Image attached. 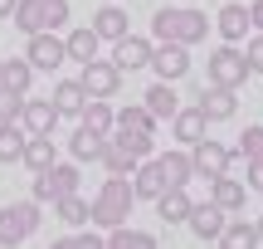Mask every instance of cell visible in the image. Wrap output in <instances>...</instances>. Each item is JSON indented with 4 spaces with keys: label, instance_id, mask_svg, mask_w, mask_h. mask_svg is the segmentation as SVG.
Masks as SVG:
<instances>
[{
    "label": "cell",
    "instance_id": "cell-27",
    "mask_svg": "<svg viewBox=\"0 0 263 249\" xmlns=\"http://www.w3.org/2000/svg\"><path fill=\"white\" fill-rule=\"evenodd\" d=\"M54 215L64 225H73V230H78V225H93V201H83L78 191H68V195H59V201H54Z\"/></svg>",
    "mask_w": 263,
    "mask_h": 249
},
{
    "label": "cell",
    "instance_id": "cell-29",
    "mask_svg": "<svg viewBox=\"0 0 263 249\" xmlns=\"http://www.w3.org/2000/svg\"><path fill=\"white\" fill-rule=\"evenodd\" d=\"M15 29L20 34H39V29H49V15H44V0H15Z\"/></svg>",
    "mask_w": 263,
    "mask_h": 249
},
{
    "label": "cell",
    "instance_id": "cell-20",
    "mask_svg": "<svg viewBox=\"0 0 263 249\" xmlns=\"http://www.w3.org/2000/svg\"><path fill=\"white\" fill-rule=\"evenodd\" d=\"M93 29L103 34V44H117L122 34H132V15L122 5H103V10H93Z\"/></svg>",
    "mask_w": 263,
    "mask_h": 249
},
{
    "label": "cell",
    "instance_id": "cell-21",
    "mask_svg": "<svg viewBox=\"0 0 263 249\" xmlns=\"http://www.w3.org/2000/svg\"><path fill=\"white\" fill-rule=\"evenodd\" d=\"M83 103H88L83 78H59V83H54V108H59V117H78V113H83Z\"/></svg>",
    "mask_w": 263,
    "mask_h": 249
},
{
    "label": "cell",
    "instance_id": "cell-44",
    "mask_svg": "<svg viewBox=\"0 0 263 249\" xmlns=\"http://www.w3.org/2000/svg\"><path fill=\"white\" fill-rule=\"evenodd\" d=\"M180 5H195V0H180Z\"/></svg>",
    "mask_w": 263,
    "mask_h": 249
},
{
    "label": "cell",
    "instance_id": "cell-16",
    "mask_svg": "<svg viewBox=\"0 0 263 249\" xmlns=\"http://www.w3.org/2000/svg\"><path fill=\"white\" fill-rule=\"evenodd\" d=\"M166 186L171 181H166V171H161V162H156V156H141L137 171H132V191H137V201H156Z\"/></svg>",
    "mask_w": 263,
    "mask_h": 249
},
{
    "label": "cell",
    "instance_id": "cell-6",
    "mask_svg": "<svg viewBox=\"0 0 263 249\" xmlns=\"http://www.w3.org/2000/svg\"><path fill=\"white\" fill-rule=\"evenodd\" d=\"M210 83H219V88H244L249 83V59H244L239 44H219L210 54Z\"/></svg>",
    "mask_w": 263,
    "mask_h": 249
},
{
    "label": "cell",
    "instance_id": "cell-25",
    "mask_svg": "<svg viewBox=\"0 0 263 249\" xmlns=\"http://www.w3.org/2000/svg\"><path fill=\"white\" fill-rule=\"evenodd\" d=\"M78 122L93 127V132H103V137H112V127H117V108L107 103V98H88L83 113H78Z\"/></svg>",
    "mask_w": 263,
    "mask_h": 249
},
{
    "label": "cell",
    "instance_id": "cell-30",
    "mask_svg": "<svg viewBox=\"0 0 263 249\" xmlns=\"http://www.w3.org/2000/svg\"><path fill=\"white\" fill-rule=\"evenodd\" d=\"M156 162H161V171H166V181H171V186H190V181H195V162H190V147H185V152H161Z\"/></svg>",
    "mask_w": 263,
    "mask_h": 249
},
{
    "label": "cell",
    "instance_id": "cell-34",
    "mask_svg": "<svg viewBox=\"0 0 263 249\" xmlns=\"http://www.w3.org/2000/svg\"><path fill=\"white\" fill-rule=\"evenodd\" d=\"M219 244H224V249H254V244H258V225H249V220H229L224 235H219Z\"/></svg>",
    "mask_w": 263,
    "mask_h": 249
},
{
    "label": "cell",
    "instance_id": "cell-31",
    "mask_svg": "<svg viewBox=\"0 0 263 249\" xmlns=\"http://www.w3.org/2000/svg\"><path fill=\"white\" fill-rule=\"evenodd\" d=\"M25 142H29V132L20 122H0V166H15L25 156Z\"/></svg>",
    "mask_w": 263,
    "mask_h": 249
},
{
    "label": "cell",
    "instance_id": "cell-39",
    "mask_svg": "<svg viewBox=\"0 0 263 249\" xmlns=\"http://www.w3.org/2000/svg\"><path fill=\"white\" fill-rule=\"evenodd\" d=\"M44 15H49V29H64L73 10H68V0H44Z\"/></svg>",
    "mask_w": 263,
    "mask_h": 249
},
{
    "label": "cell",
    "instance_id": "cell-5",
    "mask_svg": "<svg viewBox=\"0 0 263 249\" xmlns=\"http://www.w3.org/2000/svg\"><path fill=\"white\" fill-rule=\"evenodd\" d=\"M83 186V171H78V162H54L49 171H34V201L39 205H54L59 195H68V191H78Z\"/></svg>",
    "mask_w": 263,
    "mask_h": 249
},
{
    "label": "cell",
    "instance_id": "cell-36",
    "mask_svg": "<svg viewBox=\"0 0 263 249\" xmlns=\"http://www.w3.org/2000/svg\"><path fill=\"white\" fill-rule=\"evenodd\" d=\"M239 152H244V162H263V127H249L239 137Z\"/></svg>",
    "mask_w": 263,
    "mask_h": 249
},
{
    "label": "cell",
    "instance_id": "cell-7",
    "mask_svg": "<svg viewBox=\"0 0 263 249\" xmlns=\"http://www.w3.org/2000/svg\"><path fill=\"white\" fill-rule=\"evenodd\" d=\"M25 59L34 64V74H54V68L68 64V44L59 39V29H39V34H29Z\"/></svg>",
    "mask_w": 263,
    "mask_h": 249
},
{
    "label": "cell",
    "instance_id": "cell-13",
    "mask_svg": "<svg viewBox=\"0 0 263 249\" xmlns=\"http://www.w3.org/2000/svg\"><path fill=\"white\" fill-rule=\"evenodd\" d=\"M151 49H156L151 39H141V34H122V39L112 44V64L122 68V74H127V68H132V74H137V68H151Z\"/></svg>",
    "mask_w": 263,
    "mask_h": 249
},
{
    "label": "cell",
    "instance_id": "cell-18",
    "mask_svg": "<svg viewBox=\"0 0 263 249\" xmlns=\"http://www.w3.org/2000/svg\"><path fill=\"white\" fill-rule=\"evenodd\" d=\"M171 132H176L180 147H195L200 137H210V117L200 113V103H195V108H176V117H171Z\"/></svg>",
    "mask_w": 263,
    "mask_h": 249
},
{
    "label": "cell",
    "instance_id": "cell-9",
    "mask_svg": "<svg viewBox=\"0 0 263 249\" xmlns=\"http://www.w3.org/2000/svg\"><path fill=\"white\" fill-rule=\"evenodd\" d=\"M229 156H234V147L215 142V137H200L195 147H190V162H195V176H205V181H215V176L229 171Z\"/></svg>",
    "mask_w": 263,
    "mask_h": 249
},
{
    "label": "cell",
    "instance_id": "cell-15",
    "mask_svg": "<svg viewBox=\"0 0 263 249\" xmlns=\"http://www.w3.org/2000/svg\"><path fill=\"white\" fill-rule=\"evenodd\" d=\"M20 127H25L29 137H34V132H54V127H59L54 98H25V108H20Z\"/></svg>",
    "mask_w": 263,
    "mask_h": 249
},
{
    "label": "cell",
    "instance_id": "cell-23",
    "mask_svg": "<svg viewBox=\"0 0 263 249\" xmlns=\"http://www.w3.org/2000/svg\"><path fill=\"white\" fill-rule=\"evenodd\" d=\"M141 103L151 108V117H156V122H171V117H176V108H180V98H176V88H171L166 78H156V83L146 88V98H141Z\"/></svg>",
    "mask_w": 263,
    "mask_h": 249
},
{
    "label": "cell",
    "instance_id": "cell-26",
    "mask_svg": "<svg viewBox=\"0 0 263 249\" xmlns=\"http://www.w3.org/2000/svg\"><path fill=\"white\" fill-rule=\"evenodd\" d=\"M137 162H141V156H132L117 137H107V142H103V156H98V166H103L107 176H132V171H137Z\"/></svg>",
    "mask_w": 263,
    "mask_h": 249
},
{
    "label": "cell",
    "instance_id": "cell-4",
    "mask_svg": "<svg viewBox=\"0 0 263 249\" xmlns=\"http://www.w3.org/2000/svg\"><path fill=\"white\" fill-rule=\"evenodd\" d=\"M39 220H44V210H39L34 195H25V201H10L5 210H0V249L25 244L29 235L39 230Z\"/></svg>",
    "mask_w": 263,
    "mask_h": 249
},
{
    "label": "cell",
    "instance_id": "cell-14",
    "mask_svg": "<svg viewBox=\"0 0 263 249\" xmlns=\"http://www.w3.org/2000/svg\"><path fill=\"white\" fill-rule=\"evenodd\" d=\"M215 29H219V39H224V44L249 39V34H254V15H249V5H219Z\"/></svg>",
    "mask_w": 263,
    "mask_h": 249
},
{
    "label": "cell",
    "instance_id": "cell-1",
    "mask_svg": "<svg viewBox=\"0 0 263 249\" xmlns=\"http://www.w3.org/2000/svg\"><path fill=\"white\" fill-rule=\"evenodd\" d=\"M151 34H156V44L161 39H176V44H205L210 39V15L205 10H195V5H161L156 15H151Z\"/></svg>",
    "mask_w": 263,
    "mask_h": 249
},
{
    "label": "cell",
    "instance_id": "cell-41",
    "mask_svg": "<svg viewBox=\"0 0 263 249\" xmlns=\"http://www.w3.org/2000/svg\"><path fill=\"white\" fill-rule=\"evenodd\" d=\"M249 15H254V29H263V0H254V5H249Z\"/></svg>",
    "mask_w": 263,
    "mask_h": 249
},
{
    "label": "cell",
    "instance_id": "cell-32",
    "mask_svg": "<svg viewBox=\"0 0 263 249\" xmlns=\"http://www.w3.org/2000/svg\"><path fill=\"white\" fill-rule=\"evenodd\" d=\"M0 83L15 88V93H29V83H34V64H29V59H5V64H0Z\"/></svg>",
    "mask_w": 263,
    "mask_h": 249
},
{
    "label": "cell",
    "instance_id": "cell-11",
    "mask_svg": "<svg viewBox=\"0 0 263 249\" xmlns=\"http://www.w3.org/2000/svg\"><path fill=\"white\" fill-rule=\"evenodd\" d=\"M190 235L195 240H205V244H219V235H224V225H229V210H219L215 201H200V205H190Z\"/></svg>",
    "mask_w": 263,
    "mask_h": 249
},
{
    "label": "cell",
    "instance_id": "cell-33",
    "mask_svg": "<svg viewBox=\"0 0 263 249\" xmlns=\"http://www.w3.org/2000/svg\"><path fill=\"white\" fill-rule=\"evenodd\" d=\"M107 249H156V235L132 230V225H112L107 230Z\"/></svg>",
    "mask_w": 263,
    "mask_h": 249
},
{
    "label": "cell",
    "instance_id": "cell-35",
    "mask_svg": "<svg viewBox=\"0 0 263 249\" xmlns=\"http://www.w3.org/2000/svg\"><path fill=\"white\" fill-rule=\"evenodd\" d=\"M20 108H25V93L0 83V122H20Z\"/></svg>",
    "mask_w": 263,
    "mask_h": 249
},
{
    "label": "cell",
    "instance_id": "cell-8",
    "mask_svg": "<svg viewBox=\"0 0 263 249\" xmlns=\"http://www.w3.org/2000/svg\"><path fill=\"white\" fill-rule=\"evenodd\" d=\"M151 74L166 78V83H180L190 74V44H176V39H161L151 49Z\"/></svg>",
    "mask_w": 263,
    "mask_h": 249
},
{
    "label": "cell",
    "instance_id": "cell-10",
    "mask_svg": "<svg viewBox=\"0 0 263 249\" xmlns=\"http://www.w3.org/2000/svg\"><path fill=\"white\" fill-rule=\"evenodd\" d=\"M78 78H83L88 98H112L117 88H122V68H117L112 59H103V54H98V59H88Z\"/></svg>",
    "mask_w": 263,
    "mask_h": 249
},
{
    "label": "cell",
    "instance_id": "cell-45",
    "mask_svg": "<svg viewBox=\"0 0 263 249\" xmlns=\"http://www.w3.org/2000/svg\"><path fill=\"white\" fill-rule=\"evenodd\" d=\"M0 64H5V59H0Z\"/></svg>",
    "mask_w": 263,
    "mask_h": 249
},
{
    "label": "cell",
    "instance_id": "cell-38",
    "mask_svg": "<svg viewBox=\"0 0 263 249\" xmlns=\"http://www.w3.org/2000/svg\"><path fill=\"white\" fill-rule=\"evenodd\" d=\"M107 244V235H98V230H83V235H68L64 249H103Z\"/></svg>",
    "mask_w": 263,
    "mask_h": 249
},
{
    "label": "cell",
    "instance_id": "cell-28",
    "mask_svg": "<svg viewBox=\"0 0 263 249\" xmlns=\"http://www.w3.org/2000/svg\"><path fill=\"white\" fill-rule=\"evenodd\" d=\"M68 59H73V64H88V59H98V49H103V34H98L93 25L88 29H68Z\"/></svg>",
    "mask_w": 263,
    "mask_h": 249
},
{
    "label": "cell",
    "instance_id": "cell-19",
    "mask_svg": "<svg viewBox=\"0 0 263 249\" xmlns=\"http://www.w3.org/2000/svg\"><path fill=\"white\" fill-rule=\"evenodd\" d=\"M151 205H156L161 225H185V220H190V205H195V201H190L185 186H166V191H161Z\"/></svg>",
    "mask_w": 263,
    "mask_h": 249
},
{
    "label": "cell",
    "instance_id": "cell-12",
    "mask_svg": "<svg viewBox=\"0 0 263 249\" xmlns=\"http://www.w3.org/2000/svg\"><path fill=\"white\" fill-rule=\"evenodd\" d=\"M195 103H200V113H205L210 122H229V117L239 113V88H219V83H205Z\"/></svg>",
    "mask_w": 263,
    "mask_h": 249
},
{
    "label": "cell",
    "instance_id": "cell-17",
    "mask_svg": "<svg viewBox=\"0 0 263 249\" xmlns=\"http://www.w3.org/2000/svg\"><path fill=\"white\" fill-rule=\"evenodd\" d=\"M210 201H215L219 210L234 215V210H244V205H249V186L239 181L234 171H224V176H215V181H210Z\"/></svg>",
    "mask_w": 263,
    "mask_h": 249
},
{
    "label": "cell",
    "instance_id": "cell-22",
    "mask_svg": "<svg viewBox=\"0 0 263 249\" xmlns=\"http://www.w3.org/2000/svg\"><path fill=\"white\" fill-rule=\"evenodd\" d=\"M103 142H107L103 132H93V127L78 122V132L68 137V156H73L78 166H88V162H98V156H103Z\"/></svg>",
    "mask_w": 263,
    "mask_h": 249
},
{
    "label": "cell",
    "instance_id": "cell-42",
    "mask_svg": "<svg viewBox=\"0 0 263 249\" xmlns=\"http://www.w3.org/2000/svg\"><path fill=\"white\" fill-rule=\"evenodd\" d=\"M15 15V0H0V20H10Z\"/></svg>",
    "mask_w": 263,
    "mask_h": 249
},
{
    "label": "cell",
    "instance_id": "cell-3",
    "mask_svg": "<svg viewBox=\"0 0 263 249\" xmlns=\"http://www.w3.org/2000/svg\"><path fill=\"white\" fill-rule=\"evenodd\" d=\"M112 137L127 147L132 156H151V147H156V117H151V108H117V127Z\"/></svg>",
    "mask_w": 263,
    "mask_h": 249
},
{
    "label": "cell",
    "instance_id": "cell-37",
    "mask_svg": "<svg viewBox=\"0 0 263 249\" xmlns=\"http://www.w3.org/2000/svg\"><path fill=\"white\" fill-rule=\"evenodd\" d=\"M244 59H249V74H263V29H254V34H249Z\"/></svg>",
    "mask_w": 263,
    "mask_h": 249
},
{
    "label": "cell",
    "instance_id": "cell-2",
    "mask_svg": "<svg viewBox=\"0 0 263 249\" xmlns=\"http://www.w3.org/2000/svg\"><path fill=\"white\" fill-rule=\"evenodd\" d=\"M132 201H137V191H132V176H107V181L98 186V195H93V225H98V230L127 225Z\"/></svg>",
    "mask_w": 263,
    "mask_h": 249
},
{
    "label": "cell",
    "instance_id": "cell-24",
    "mask_svg": "<svg viewBox=\"0 0 263 249\" xmlns=\"http://www.w3.org/2000/svg\"><path fill=\"white\" fill-rule=\"evenodd\" d=\"M59 156H54V132H34L25 142V156H20V166H29V171H49Z\"/></svg>",
    "mask_w": 263,
    "mask_h": 249
},
{
    "label": "cell",
    "instance_id": "cell-40",
    "mask_svg": "<svg viewBox=\"0 0 263 249\" xmlns=\"http://www.w3.org/2000/svg\"><path fill=\"white\" fill-rule=\"evenodd\" d=\"M244 186L263 195V162H249V171H244Z\"/></svg>",
    "mask_w": 263,
    "mask_h": 249
},
{
    "label": "cell",
    "instance_id": "cell-43",
    "mask_svg": "<svg viewBox=\"0 0 263 249\" xmlns=\"http://www.w3.org/2000/svg\"><path fill=\"white\" fill-rule=\"evenodd\" d=\"M254 225H258V244H263V215H258V220H254Z\"/></svg>",
    "mask_w": 263,
    "mask_h": 249
}]
</instances>
